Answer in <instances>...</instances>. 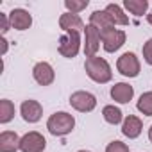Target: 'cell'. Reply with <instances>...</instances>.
<instances>
[{
	"label": "cell",
	"instance_id": "cell-1",
	"mask_svg": "<svg viewBox=\"0 0 152 152\" xmlns=\"http://www.w3.org/2000/svg\"><path fill=\"white\" fill-rule=\"evenodd\" d=\"M84 70L88 73V77L99 84H106L111 81L113 77V72H111V66L109 63L104 59V57H86V63H84Z\"/></svg>",
	"mask_w": 152,
	"mask_h": 152
},
{
	"label": "cell",
	"instance_id": "cell-2",
	"mask_svg": "<svg viewBox=\"0 0 152 152\" xmlns=\"http://www.w3.org/2000/svg\"><path fill=\"white\" fill-rule=\"evenodd\" d=\"M73 127H75V118L66 111H57L50 115V118L47 120V129L52 136H66L73 131Z\"/></svg>",
	"mask_w": 152,
	"mask_h": 152
},
{
	"label": "cell",
	"instance_id": "cell-3",
	"mask_svg": "<svg viewBox=\"0 0 152 152\" xmlns=\"http://www.w3.org/2000/svg\"><path fill=\"white\" fill-rule=\"evenodd\" d=\"M79 48H81V34L79 32L72 31V32H66L64 36H61L57 50L63 57H68V59L75 57L79 54Z\"/></svg>",
	"mask_w": 152,
	"mask_h": 152
},
{
	"label": "cell",
	"instance_id": "cell-4",
	"mask_svg": "<svg viewBox=\"0 0 152 152\" xmlns=\"http://www.w3.org/2000/svg\"><path fill=\"white\" fill-rule=\"evenodd\" d=\"M116 68L124 77H138L140 75V59L136 57L134 52H125L118 57L116 61Z\"/></svg>",
	"mask_w": 152,
	"mask_h": 152
},
{
	"label": "cell",
	"instance_id": "cell-5",
	"mask_svg": "<svg viewBox=\"0 0 152 152\" xmlns=\"http://www.w3.org/2000/svg\"><path fill=\"white\" fill-rule=\"evenodd\" d=\"M127 34L120 29H107L100 32V39H102V47L106 52H116L124 43H125Z\"/></svg>",
	"mask_w": 152,
	"mask_h": 152
},
{
	"label": "cell",
	"instance_id": "cell-6",
	"mask_svg": "<svg viewBox=\"0 0 152 152\" xmlns=\"http://www.w3.org/2000/svg\"><path fill=\"white\" fill-rule=\"evenodd\" d=\"M70 106H72L73 109L81 111V113H90V111H93V109L97 107V99H95L93 93L81 90V91L72 93V97H70Z\"/></svg>",
	"mask_w": 152,
	"mask_h": 152
},
{
	"label": "cell",
	"instance_id": "cell-7",
	"mask_svg": "<svg viewBox=\"0 0 152 152\" xmlns=\"http://www.w3.org/2000/svg\"><path fill=\"white\" fill-rule=\"evenodd\" d=\"M45 147H47V140L43 138V134L36 131H31L22 136V141H20L22 152H43Z\"/></svg>",
	"mask_w": 152,
	"mask_h": 152
},
{
	"label": "cell",
	"instance_id": "cell-8",
	"mask_svg": "<svg viewBox=\"0 0 152 152\" xmlns=\"http://www.w3.org/2000/svg\"><path fill=\"white\" fill-rule=\"evenodd\" d=\"M32 77H34V81L39 86H50L54 83V79H56V72L50 66V63L41 61V63H36L34 64V68H32Z\"/></svg>",
	"mask_w": 152,
	"mask_h": 152
},
{
	"label": "cell",
	"instance_id": "cell-9",
	"mask_svg": "<svg viewBox=\"0 0 152 152\" xmlns=\"http://www.w3.org/2000/svg\"><path fill=\"white\" fill-rule=\"evenodd\" d=\"M84 54H86V57H93V56H97V52H99V48H100V31L99 29H95L93 25H86L84 27Z\"/></svg>",
	"mask_w": 152,
	"mask_h": 152
},
{
	"label": "cell",
	"instance_id": "cell-10",
	"mask_svg": "<svg viewBox=\"0 0 152 152\" xmlns=\"http://www.w3.org/2000/svg\"><path fill=\"white\" fill-rule=\"evenodd\" d=\"M20 115H22V118H23L25 122L36 124V122L41 120L43 107H41V104H39L38 100L29 99V100H23V102H22V106H20Z\"/></svg>",
	"mask_w": 152,
	"mask_h": 152
},
{
	"label": "cell",
	"instance_id": "cell-11",
	"mask_svg": "<svg viewBox=\"0 0 152 152\" xmlns=\"http://www.w3.org/2000/svg\"><path fill=\"white\" fill-rule=\"evenodd\" d=\"M7 16H9L11 27L16 29V31H27V29L32 25V16H31V13L25 11V9L16 7V9H13Z\"/></svg>",
	"mask_w": 152,
	"mask_h": 152
},
{
	"label": "cell",
	"instance_id": "cell-12",
	"mask_svg": "<svg viewBox=\"0 0 152 152\" xmlns=\"http://www.w3.org/2000/svg\"><path fill=\"white\" fill-rule=\"evenodd\" d=\"M134 97V88L127 83H116L111 88V99L118 104H127Z\"/></svg>",
	"mask_w": 152,
	"mask_h": 152
},
{
	"label": "cell",
	"instance_id": "cell-13",
	"mask_svg": "<svg viewBox=\"0 0 152 152\" xmlns=\"http://www.w3.org/2000/svg\"><path fill=\"white\" fill-rule=\"evenodd\" d=\"M141 129H143V124H141V120H140L138 116H134V115L125 116L124 122H122V134L127 136L129 140L138 138V136L141 134Z\"/></svg>",
	"mask_w": 152,
	"mask_h": 152
},
{
	"label": "cell",
	"instance_id": "cell-14",
	"mask_svg": "<svg viewBox=\"0 0 152 152\" xmlns=\"http://www.w3.org/2000/svg\"><path fill=\"white\" fill-rule=\"evenodd\" d=\"M59 27H61L64 32H72V31L81 32V31H84L86 25H84V22L81 20L79 15L64 13V15H61V18H59Z\"/></svg>",
	"mask_w": 152,
	"mask_h": 152
},
{
	"label": "cell",
	"instance_id": "cell-15",
	"mask_svg": "<svg viewBox=\"0 0 152 152\" xmlns=\"http://www.w3.org/2000/svg\"><path fill=\"white\" fill-rule=\"evenodd\" d=\"M20 141H22V138L13 131L0 132V152H16V150H20Z\"/></svg>",
	"mask_w": 152,
	"mask_h": 152
},
{
	"label": "cell",
	"instance_id": "cell-16",
	"mask_svg": "<svg viewBox=\"0 0 152 152\" xmlns=\"http://www.w3.org/2000/svg\"><path fill=\"white\" fill-rule=\"evenodd\" d=\"M90 25H93L100 32L107 31V29H115V23H113V20H111V16L107 15L106 9L104 11H93L91 16H90Z\"/></svg>",
	"mask_w": 152,
	"mask_h": 152
},
{
	"label": "cell",
	"instance_id": "cell-17",
	"mask_svg": "<svg viewBox=\"0 0 152 152\" xmlns=\"http://www.w3.org/2000/svg\"><path fill=\"white\" fill-rule=\"evenodd\" d=\"M106 11L111 16V20H113L115 25H127L129 23V16L124 13V9L118 4H107L106 6Z\"/></svg>",
	"mask_w": 152,
	"mask_h": 152
},
{
	"label": "cell",
	"instance_id": "cell-18",
	"mask_svg": "<svg viewBox=\"0 0 152 152\" xmlns=\"http://www.w3.org/2000/svg\"><path fill=\"white\" fill-rule=\"evenodd\" d=\"M124 7L134 16H143L147 13V9H148V2L147 0H125Z\"/></svg>",
	"mask_w": 152,
	"mask_h": 152
},
{
	"label": "cell",
	"instance_id": "cell-19",
	"mask_svg": "<svg viewBox=\"0 0 152 152\" xmlns=\"http://www.w3.org/2000/svg\"><path fill=\"white\" fill-rule=\"evenodd\" d=\"M102 116H104V120L107 122V124H111V125H118L122 120H124V113H122V109H118V107H115V106H104V109H102Z\"/></svg>",
	"mask_w": 152,
	"mask_h": 152
},
{
	"label": "cell",
	"instance_id": "cell-20",
	"mask_svg": "<svg viewBox=\"0 0 152 152\" xmlns=\"http://www.w3.org/2000/svg\"><path fill=\"white\" fill-rule=\"evenodd\" d=\"M15 118V104L7 99L0 100V124H9Z\"/></svg>",
	"mask_w": 152,
	"mask_h": 152
},
{
	"label": "cell",
	"instance_id": "cell-21",
	"mask_svg": "<svg viewBox=\"0 0 152 152\" xmlns=\"http://www.w3.org/2000/svg\"><path fill=\"white\" fill-rule=\"evenodd\" d=\"M138 111L145 116H152V91H147L140 97L138 104H136Z\"/></svg>",
	"mask_w": 152,
	"mask_h": 152
},
{
	"label": "cell",
	"instance_id": "cell-22",
	"mask_svg": "<svg viewBox=\"0 0 152 152\" xmlns=\"http://www.w3.org/2000/svg\"><path fill=\"white\" fill-rule=\"evenodd\" d=\"M64 7L72 15H79L83 9L88 7V0H64Z\"/></svg>",
	"mask_w": 152,
	"mask_h": 152
},
{
	"label": "cell",
	"instance_id": "cell-23",
	"mask_svg": "<svg viewBox=\"0 0 152 152\" xmlns=\"http://www.w3.org/2000/svg\"><path fill=\"white\" fill-rule=\"evenodd\" d=\"M106 152H129V147H127L124 141L115 140V141H111V143L106 147Z\"/></svg>",
	"mask_w": 152,
	"mask_h": 152
},
{
	"label": "cell",
	"instance_id": "cell-24",
	"mask_svg": "<svg viewBox=\"0 0 152 152\" xmlns=\"http://www.w3.org/2000/svg\"><path fill=\"white\" fill-rule=\"evenodd\" d=\"M143 59L147 61V64L152 66V38L147 39L145 45H143Z\"/></svg>",
	"mask_w": 152,
	"mask_h": 152
},
{
	"label": "cell",
	"instance_id": "cell-25",
	"mask_svg": "<svg viewBox=\"0 0 152 152\" xmlns=\"http://www.w3.org/2000/svg\"><path fill=\"white\" fill-rule=\"evenodd\" d=\"M0 25H2V36H6V32L11 27V22H9V16L4 13H0Z\"/></svg>",
	"mask_w": 152,
	"mask_h": 152
},
{
	"label": "cell",
	"instance_id": "cell-26",
	"mask_svg": "<svg viewBox=\"0 0 152 152\" xmlns=\"http://www.w3.org/2000/svg\"><path fill=\"white\" fill-rule=\"evenodd\" d=\"M7 52V41H6V38L2 36V56Z\"/></svg>",
	"mask_w": 152,
	"mask_h": 152
},
{
	"label": "cell",
	"instance_id": "cell-27",
	"mask_svg": "<svg viewBox=\"0 0 152 152\" xmlns=\"http://www.w3.org/2000/svg\"><path fill=\"white\" fill-rule=\"evenodd\" d=\"M147 22H148V23H150V25H152V9H150V13H148V15H147Z\"/></svg>",
	"mask_w": 152,
	"mask_h": 152
},
{
	"label": "cell",
	"instance_id": "cell-28",
	"mask_svg": "<svg viewBox=\"0 0 152 152\" xmlns=\"http://www.w3.org/2000/svg\"><path fill=\"white\" fill-rule=\"evenodd\" d=\"M148 140H150V143H152V125H150V129H148Z\"/></svg>",
	"mask_w": 152,
	"mask_h": 152
},
{
	"label": "cell",
	"instance_id": "cell-29",
	"mask_svg": "<svg viewBox=\"0 0 152 152\" xmlns=\"http://www.w3.org/2000/svg\"><path fill=\"white\" fill-rule=\"evenodd\" d=\"M77 152H90V150H77Z\"/></svg>",
	"mask_w": 152,
	"mask_h": 152
}]
</instances>
